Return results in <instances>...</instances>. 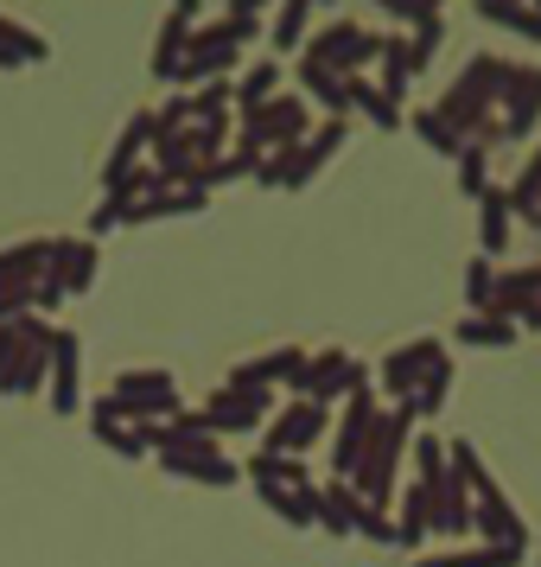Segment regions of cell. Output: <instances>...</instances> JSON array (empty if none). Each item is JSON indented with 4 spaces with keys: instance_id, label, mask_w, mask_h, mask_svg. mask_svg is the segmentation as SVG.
I'll use <instances>...</instances> for the list:
<instances>
[{
    "instance_id": "6da1fadb",
    "label": "cell",
    "mask_w": 541,
    "mask_h": 567,
    "mask_svg": "<svg viewBox=\"0 0 541 567\" xmlns=\"http://www.w3.org/2000/svg\"><path fill=\"white\" fill-rule=\"evenodd\" d=\"M408 440H414V414L408 409H383V421H376V434H370V446H363L357 472H351L357 504H370V511H388V504H395V478H402V460H408Z\"/></svg>"
},
{
    "instance_id": "7a4b0ae2",
    "label": "cell",
    "mask_w": 541,
    "mask_h": 567,
    "mask_svg": "<svg viewBox=\"0 0 541 567\" xmlns=\"http://www.w3.org/2000/svg\"><path fill=\"white\" fill-rule=\"evenodd\" d=\"M312 134V103L300 90H281L268 109H256L242 128H236V154H274V147H293Z\"/></svg>"
},
{
    "instance_id": "3957f363",
    "label": "cell",
    "mask_w": 541,
    "mask_h": 567,
    "mask_svg": "<svg viewBox=\"0 0 541 567\" xmlns=\"http://www.w3.org/2000/svg\"><path fill=\"white\" fill-rule=\"evenodd\" d=\"M108 402L122 409V421H134V427H147V421H173V414H185V395H179V377L173 370H122L115 377V389H108Z\"/></svg>"
},
{
    "instance_id": "277c9868",
    "label": "cell",
    "mask_w": 541,
    "mask_h": 567,
    "mask_svg": "<svg viewBox=\"0 0 541 567\" xmlns=\"http://www.w3.org/2000/svg\"><path fill=\"white\" fill-rule=\"evenodd\" d=\"M376 421H383V395H376V383L363 377V383H351L344 414L332 421V478L351 485V472H357L363 446H370V434H376Z\"/></svg>"
},
{
    "instance_id": "5b68a950",
    "label": "cell",
    "mask_w": 541,
    "mask_h": 567,
    "mask_svg": "<svg viewBox=\"0 0 541 567\" xmlns=\"http://www.w3.org/2000/svg\"><path fill=\"white\" fill-rule=\"evenodd\" d=\"M376 45H383V32L357 27V20H332L325 32L306 39V58H319L332 78H363V71L376 64Z\"/></svg>"
},
{
    "instance_id": "8992f818",
    "label": "cell",
    "mask_w": 541,
    "mask_h": 567,
    "mask_svg": "<svg viewBox=\"0 0 541 567\" xmlns=\"http://www.w3.org/2000/svg\"><path fill=\"white\" fill-rule=\"evenodd\" d=\"M370 370H363L344 344H325L319 358H306V370H300V383H293V402H312V409L332 414V402H344L351 395V383H363Z\"/></svg>"
},
{
    "instance_id": "52a82bcc",
    "label": "cell",
    "mask_w": 541,
    "mask_h": 567,
    "mask_svg": "<svg viewBox=\"0 0 541 567\" xmlns=\"http://www.w3.org/2000/svg\"><path fill=\"white\" fill-rule=\"evenodd\" d=\"M446 358H452L446 338H414V344H402V351H388L383 370H376V395H388V402L402 409V402H414L420 377H427L434 363H446Z\"/></svg>"
},
{
    "instance_id": "ba28073f",
    "label": "cell",
    "mask_w": 541,
    "mask_h": 567,
    "mask_svg": "<svg viewBox=\"0 0 541 567\" xmlns=\"http://www.w3.org/2000/svg\"><path fill=\"white\" fill-rule=\"evenodd\" d=\"M242 64V45L230 39V27L223 20H210V27L191 32V52H185L179 64V90H198V83H223Z\"/></svg>"
},
{
    "instance_id": "9c48e42d",
    "label": "cell",
    "mask_w": 541,
    "mask_h": 567,
    "mask_svg": "<svg viewBox=\"0 0 541 567\" xmlns=\"http://www.w3.org/2000/svg\"><path fill=\"white\" fill-rule=\"evenodd\" d=\"M300 370H306V351H300V344H274V351H261V358L236 363L223 389H236V395H274V389H287V395H293Z\"/></svg>"
},
{
    "instance_id": "30bf717a",
    "label": "cell",
    "mask_w": 541,
    "mask_h": 567,
    "mask_svg": "<svg viewBox=\"0 0 541 567\" xmlns=\"http://www.w3.org/2000/svg\"><path fill=\"white\" fill-rule=\"evenodd\" d=\"M332 434V414L312 409V402H287L268 427H261V453H287V460H306V446Z\"/></svg>"
},
{
    "instance_id": "8fae6325",
    "label": "cell",
    "mask_w": 541,
    "mask_h": 567,
    "mask_svg": "<svg viewBox=\"0 0 541 567\" xmlns=\"http://www.w3.org/2000/svg\"><path fill=\"white\" fill-rule=\"evenodd\" d=\"M268 409H274V395H236V389H210L198 421H205L217 440H242V434H261L268 427Z\"/></svg>"
},
{
    "instance_id": "7c38bea8",
    "label": "cell",
    "mask_w": 541,
    "mask_h": 567,
    "mask_svg": "<svg viewBox=\"0 0 541 567\" xmlns=\"http://www.w3.org/2000/svg\"><path fill=\"white\" fill-rule=\"evenodd\" d=\"M497 122H503V141H529L541 122V78L535 64H510L503 71V103H497Z\"/></svg>"
},
{
    "instance_id": "4fadbf2b",
    "label": "cell",
    "mask_w": 541,
    "mask_h": 567,
    "mask_svg": "<svg viewBox=\"0 0 541 567\" xmlns=\"http://www.w3.org/2000/svg\"><path fill=\"white\" fill-rule=\"evenodd\" d=\"M45 395H52L58 414H83V338L52 332V370H45Z\"/></svg>"
},
{
    "instance_id": "5bb4252c",
    "label": "cell",
    "mask_w": 541,
    "mask_h": 567,
    "mask_svg": "<svg viewBox=\"0 0 541 567\" xmlns=\"http://www.w3.org/2000/svg\"><path fill=\"white\" fill-rule=\"evenodd\" d=\"M427 529H434L439 542L471 536V491L452 478V465H446L434 485H427Z\"/></svg>"
},
{
    "instance_id": "9a60e30c",
    "label": "cell",
    "mask_w": 541,
    "mask_h": 567,
    "mask_svg": "<svg viewBox=\"0 0 541 567\" xmlns=\"http://www.w3.org/2000/svg\"><path fill=\"white\" fill-rule=\"evenodd\" d=\"M191 32H198V7L179 0V7H166V20L154 32V78L159 83H179V64L191 52Z\"/></svg>"
},
{
    "instance_id": "2e32d148",
    "label": "cell",
    "mask_w": 541,
    "mask_h": 567,
    "mask_svg": "<svg viewBox=\"0 0 541 567\" xmlns=\"http://www.w3.org/2000/svg\"><path fill=\"white\" fill-rule=\"evenodd\" d=\"M96 268H103V243H90V236H52V275L64 281L71 300L96 287Z\"/></svg>"
},
{
    "instance_id": "e0dca14e",
    "label": "cell",
    "mask_w": 541,
    "mask_h": 567,
    "mask_svg": "<svg viewBox=\"0 0 541 567\" xmlns=\"http://www.w3.org/2000/svg\"><path fill=\"white\" fill-rule=\"evenodd\" d=\"M541 300V261H522V268H497V287H490V312L510 319L522 332V312Z\"/></svg>"
},
{
    "instance_id": "ac0fdd59",
    "label": "cell",
    "mask_w": 541,
    "mask_h": 567,
    "mask_svg": "<svg viewBox=\"0 0 541 567\" xmlns=\"http://www.w3.org/2000/svg\"><path fill=\"white\" fill-rule=\"evenodd\" d=\"M154 141H159V128H154V109H134V115H128V128H122V141H115V154H108V166H103V185L128 179L134 166H147V154H154Z\"/></svg>"
},
{
    "instance_id": "d6986e66",
    "label": "cell",
    "mask_w": 541,
    "mask_h": 567,
    "mask_svg": "<svg viewBox=\"0 0 541 567\" xmlns=\"http://www.w3.org/2000/svg\"><path fill=\"white\" fill-rule=\"evenodd\" d=\"M471 536H485L490 548H522L529 555V523L516 516L510 497H490V504H471Z\"/></svg>"
},
{
    "instance_id": "ffe728a7",
    "label": "cell",
    "mask_w": 541,
    "mask_h": 567,
    "mask_svg": "<svg viewBox=\"0 0 541 567\" xmlns=\"http://www.w3.org/2000/svg\"><path fill=\"white\" fill-rule=\"evenodd\" d=\"M159 465L173 478H191V485H210V491H230L242 485V465L230 453H159Z\"/></svg>"
},
{
    "instance_id": "44dd1931",
    "label": "cell",
    "mask_w": 541,
    "mask_h": 567,
    "mask_svg": "<svg viewBox=\"0 0 541 567\" xmlns=\"http://www.w3.org/2000/svg\"><path fill=\"white\" fill-rule=\"evenodd\" d=\"M376 90H383L388 103L402 109L408 103V83H414V52H408V32H383V45H376Z\"/></svg>"
},
{
    "instance_id": "7402d4cb",
    "label": "cell",
    "mask_w": 541,
    "mask_h": 567,
    "mask_svg": "<svg viewBox=\"0 0 541 567\" xmlns=\"http://www.w3.org/2000/svg\"><path fill=\"white\" fill-rule=\"evenodd\" d=\"M210 198L205 192H185V185H166V192H154V198H141V205L122 210V224L128 230H141V224H166V217H205Z\"/></svg>"
},
{
    "instance_id": "603a6c76",
    "label": "cell",
    "mask_w": 541,
    "mask_h": 567,
    "mask_svg": "<svg viewBox=\"0 0 541 567\" xmlns=\"http://www.w3.org/2000/svg\"><path fill=\"white\" fill-rule=\"evenodd\" d=\"M242 478L256 491H312V472L306 460H287V453H249V465H242Z\"/></svg>"
},
{
    "instance_id": "cb8c5ba5",
    "label": "cell",
    "mask_w": 541,
    "mask_h": 567,
    "mask_svg": "<svg viewBox=\"0 0 541 567\" xmlns=\"http://www.w3.org/2000/svg\"><path fill=\"white\" fill-rule=\"evenodd\" d=\"M281 96V58H261V64H249V78H230V109L249 122L256 109H268Z\"/></svg>"
},
{
    "instance_id": "d4e9b609",
    "label": "cell",
    "mask_w": 541,
    "mask_h": 567,
    "mask_svg": "<svg viewBox=\"0 0 541 567\" xmlns=\"http://www.w3.org/2000/svg\"><path fill=\"white\" fill-rule=\"evenodd\" d=\"M344 115H363L376 134H395V128H402V109L388 103V96H383L370 78H344Z\"/></svg>"
},
{
    "instance_id": "484cf974",
    "label": "cell",
    "mask_w": 541,
    "mask_h": 567,
    "mask_svg": "<svg viewBox=\"0 0 541 567\" xmlns=\"http://www.w3.org/2000/svg\"><path fill=\"white\" fill-rule=\"evenodd\" d=\"M510 230H516V217H510V205H503V185H490L485 198H478V256L497 261L510 249Z\"/></svg>"
},
{
    "instance_id": "4316f807",
    "label": "cell",
    "mask_w": 541,
    "mask_h": 567,
    "mask_svg": "<svg viewBox=\"0 0 541 567\" xmlns=\"http://www.w3.org/2000/svg\"><path fill=\"white\" fill-rule=\"evenodd\" d=\"M45 261H52V236H27V243H7V249H0V281L32 287L39 275H45Z\"/></svg>"
},
{
    "instance_id": "83f0119b",
    "label": "cell",
    "mask_w": 541,
    "mask_h": 567,
    "mask_svg": "<svg viewBox=\"0 0 541 567\" xmlns=\"http://www.w3.org/2000/svg\"><path fill=\"white\" fill-rule=\"evenodd\" d=\"M306 27H312V0H281L274 20H268V45H274V58L306 52Z\"/></svg>"
},
{
    "instance_id": "f1b7e54d",
    "label": "cell",
    "mask_w": 541,
    "mask_h": 567,
    "mask_svg": "<svg viewBox=\"0 0 541 567\" xmlns=\"http://www.w3.org/2000/svg\"><path fill=\"white\" fill-rule=\"evenodd\" d=\"M357 491L344 485V478H332V485H319V529H332V536H357Z\"/></svg>"
},
{
    "instance_id": "f546056e",
    "label": "cell",
    "mask_w": 541,
    "mask_h": 567,
    "mask_svg": "<svg viewBox=\"0 0 541 567\" xmlns=\"http://www.w3.org/2000/svg\"><path fill=\"white\" fill-rule=\"evenodd\" d=\"M478 20H485V27H503L510 39L541 45V7H529V0H485V7H478Z\"/></svg>"
},
{
    "instance_id": "4dcf8cb0",
    "label": "cell",
    "mask_w": 541,
    "mask_h": 567,
    "mask_svg": "<svg viewBox=\"0 0 541 567\" xmlns=\"http://www.w3.org/2000/svg\"><path fill=\"white\" fill-rule=\"evenodd\" d=\"M300 96H306L312 109H325V115H344V78H332L319 58L300 52ZM351 122V115H344Z\"/></svg>"
},
{
    "instance_id": "1f68e13d",
    "label": "cell",
    "mask_w": 541,
    "mask_h": 567,
    "mask_svg": "<svg viewBox=\"0 0 541 567\" xmlns=\"http://www.w3.org/2000/svg\"><path fill=\"white\" fill-rule=\"evenodd\" d=\"M52 332H58V326H52ZM45 370H52V338H39V344L20 351V363L7 370L0 395H39V389H45Z\"/></svg>"
},
{
    "instance_id": "d6a6232c",
    "label": "cell",
    "mask_w": 541,
    "mask_h": 567,
    "mask_svg": "<svg viewBox=\"0 0 541 567\" xmlns=\"http://www.w3.org/2000/svg\"><path fill=\"white\" fill-rule=\"evenodd\" d=\"M516 326L510 319H497V312H465L459 332H452V344H478V351H503V344H516Z\"/></svg>"
},
{
    "instance_id": "836d02e7",
    "label": "cell",
    "mask_w": 541,
    "mask_h": 567,
    "mask_svg": "<svg viewBox=\"0 0 541 567\" xmlns=\"http://www.w3.org/2000/svg\"><path fill=\"white\" fill-rule=\"evenodd\" d=\"M39 338H52V319H39V312L13 319V326H0V383H7V370L20 363V351H27V344H39Z\"/></svg>"
},
{
    "instance_id": "e575fe53",
    "label": "cell",
    "mask_w": 541,
    "mask_h": 567,
    "mask_svg": "<svg viewBox=\"0 0 541 567\" xmlns=\"http://www.w3.org/2000/svg\"><path fill=\"white\" fill-rule=\"evenodd\" d=\"M420 542H434V529H427V485H408L402 491V516H395V548H420Z\"/></svg>"
},
{
    "instance_id": "d590c367",
    "label": "cell",
    "mask_w": 541,
    "mask_h": 567,
    "mask_svg": "<svg viewBox=\"0 0 541 567\" xmlns=\"http://www.w3.org/2000/svg\"><path fill=\"white\" fill-rule=\"evenodd\" d=\"M446 402H452V358L434 363V370L420 377V389H414V402H402V409H408L414 421H427V414H439Z\"/></svg>"
},
{
    "instance_id": "8d00e7d4",
    "label": "cell",
    "mask_w": 541,
    "mask_h": 567,
    "mask_svg": "<svg viewBox=\"0 0 541 567\" xmlns=\"http://www.w3.org/2000/svg\"><path fill=\"white\" fill-rule=\"evenodd\" d=\"M261 504L281 516V523H293V529H312L319 523V485L312 491H261Z\"/></svg>"
},
{
    "instance_id": "74e56055",
    "label": "cell",
    "mask_w": 541,
    "mask_h": 567,
    "mask_svg": "<svg viewBox=\"0 0 541 567\" xmlns=\"http://www.w3.org/2000/svg\"><path fill=\"white\" fill-rule=\"evenodd\" d=\"M408 460H414V485H434L446 472V440L439 434H414L408 440Z\"/></svg>"
},
{
    "instance_id": "f35d334b",
    "label": "cell",
    "mask_w": 541,
    "mask_h": 567,
    "mask_svg": "<svg viewBox=\"0 0 541 567\" xmlns=\"http://www.w3.org/2000/svg\"><path fill=\"white\" fill-rule=\"evenodd\" d=\"M414 134H420V141H427V147H434L439 159H459L465 154V141L452 128H446V122H439L434 109H414Z\"/></svg>"
},
{
    "instance_id": "ab89813d",
    "label": "cell",
    "mask_w": 541,
    "mask_h": 567,
    "mask_svg": "<svg viewBox=\"0 0 541 567\" xmlns=\"http://www.w3.org/2000/svg\"><path fill=\"white\" fill-rule=\"evenodd\" d=\"M452 173H459L465 198H485V192H490V154H485V147H465V154L452 159Z\"/></svg>"
},
{
    "instance_id": "60d3db41",
    "label": "cell",
    "mask_w": 541,
    "mask_h": 567,
    "mask_svg": "<svg viewBox=\"0 0 541 567\" xmlns=\"http://www.w3.org/2000/svg\"><path fill=\"white\" fill-rule=\"evenodd\" d=\"M490 287H497V261L471 256V261H465V307H471V312H490Z\"/></svg>"
},
{
    "instance_id": "b9f144b4",
    "label": "cell",
    "mask_w": 541,
    "mask_h": 567,
    "mask_svg": "<svg viewBox=\"0 0 541 567\" xmlns=\"http://www.w3.org/2000/svg\"><path fill=\"white\" fill-rule=\"evenodd\" d=\"M185 96H191V115H198V122L230 115V78H223V83H198V90H185Z\"/></svg>"
},
{
    "instance_id": "7bdbcfd3",
    "label": "cell",
    "mask_w": 541,
    "mask_h": 567,
    "mask_svg": "<svg viewBox=\"0 0 541 567\" xmlns=\"http://www.w3.org/2000/svg\"><path fill=\"white\" fill-rule=\"evenodd\" d=\"M223 27H230L236 45H249L256 32H268V13H261V7H242V0H236V7H223Z\"/></svg>"
},
{
    "instance_id": "ee69618b",
    "label": "cell",
    "mask_w": 541,
    "mask_h": 567,
    "mask_svg": "<svg viewBox=\"0 0 541 567\" xmlns=\"http://www.w3.org/2000/svg\"><path fill=\"white\" fill-rule=\"evenodd\" d=\"M191 122H198V115H191V96H185V90H179V96H166V103L154 109V128L159 134H179V128H191Z\"/></svg>"
},
{
    "instance_id": "f6af8a7d",
    "label": "cell",
    "mask_w": 541,
    "mask_h": 567,
    "mask_svg": "<svg viewBox=\"0 0 541 567\" xmlns=\"http://www.w3.org/2000/svg\"><path fill=\"white\" fill-rule=\"evenodd\" d=\"M357 536H363V542H383V548H395V516H388V511H370V504H363V511H357Z\"/></svg>"
},
{
    "instance_id": "bcb514c9",
    "label": "cell",
    "mask_w": 541,
    "mask_h": 567,
    "mask_svg": "<svg viewBox=\"0 0 541 567\" xmlns=\"http://www.w3.org/2000/svg\"><path fill=\"white\" fill-rule=\"evenodd\" d=\"M27 312H32V287L0 281V326H13V319H27Z\"/></svg>"
},
{
    "instance_id": "7dc6e473",
    "label": "cell",
    "mask_w": 541,
    "mask_h": 567,
    "mask_svg": "<svg viewBox=\"0 0 541 567\" xmlns=\"http://www.w3.org/2000/svg\"><path fill=\"white\" fill-rule=\"evenodd\" d=\"M108 230H122V205L115 198H96V210H90V243H103Z\"/></svg>"
},
{
    "instance_id": "c3c4849f",
    "label": "cell",
    "mask_w": 541,
    "mask_h": 567,
    "mask_svg": "<svg viewBox=\"0 0 541 567\" xmlns=\"http://www.w3.org/2000/svg\"><path fill=\"white\" fill-rule=\"evenodd\" d=\"M522 332H541V300H535L529 312H522Z\"/></svg>"
},
{
    "instance_id": "681fc988",
    "label": "cell",
    "mask_w": 541,
    "mask_h": 567,
    "mask_svg": "<svg viewBox=\"0 0 541 567\" xmlns=\"http://www.w3.org/2000/svg\"><path fill=\"white\" fill-rule=\"evenodd\" d=\"M0 71H20V58L7 52V45H0Z\"/></svg>"
},
{
    "instance_id": "f907efd6",
    "label": "cell",
    "mask_w": 541,
    "mask_h": 567,
    "mask_svg": "<svg viewBox=\"0 0 541 567\" xmlns=\"http://www.w3.org/2000/svg\"><path fill=\"white\" fill-rule=\"evenodd\" d=\"M535 78H541V64H535Z\"/></svg>"
}]
</instances>
